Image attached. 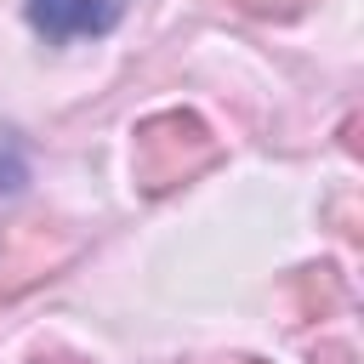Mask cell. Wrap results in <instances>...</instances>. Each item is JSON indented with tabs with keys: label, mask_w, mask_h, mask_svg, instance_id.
Instances as JSON below:
<instances>
[{
	"label": "cell",
	"mask_w": 364,
	"mask_h": 364,
	"mask_svg": "<svg viewBox=\"0 0 364 364\" xmlns=\"http://www.w3.org/2000/svg\"><path fill=\"white\" fill-rule=\"evenodd\" d=\"M23 17L46 46H68V40L114 34L125 17V0H23Z\"/></svg>",
	"instance_id": "cell-1"
},
{
	"label": "cell",
	"mask_w": 364,
	"mask_h": 364,
	"mask_svg": "<svg viewBox=\"0 0 364 364\" xmlns=\"http://www.w3.org/2000/svg\"><path fill=\"white\" fill-rule=\"evenodd\" d=\"M0 188H6V193L23 188V165H17V159H0Z\"/></svg>",
	"instance_id": "cell-2"
}]
</instances>
